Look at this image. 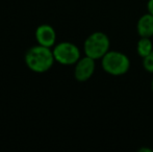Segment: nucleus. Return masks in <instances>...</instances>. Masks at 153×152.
<instances>
[{"mask_svg":"<svg viewBox=\"0 0 153 152\" xmlns=\"http://www.w3.org/2000/svg\"><path fill=\"white\" fill-rule=\"evenodd\" d=\"M55 62L53 51L49 47L36 45L28 49L25 54V64L36 73H45L49 71Z\"/></svg>","mask_w":153,"mask_h":152,"instance_id":"f257e3e1","label":"nucleus"},{"mask_svg":"<svg viewBox=\"0 0 153 152\" xmlns=\"http://www.w3.org/2000/svg\"><path fill=\"white\" fill-rule=\"evenodd\" d=\"M102 69L113 76H121L126 74L130 69V59L121 51L109 50L101 59Z\"/></svg>","mask_w":153,"mask_h":152,"instance_id":"f03ea898","label":"nucleus"},{"mask_svg":"<svg viewBox=\"0 0 153 152\" xmlns=\"http://www.w3.org/2000/svg\"><path fill=\"white\" fill-rule=\"evenodd\" d=\"M111 48V40L102 31H95L91 33L83 43V51L87 56L93 59H101Z\"/></svg>","mask_w":153,"mask_h":152,"instance_id":"7ed1b4c3","label":"nucleus"},{"mask_svg":"<svg viewBox=\"0 0 153 152\" xmlns=\"http://www.w3.org/2000/svg\"><path fill=\"white\" fill-rule=\"evenodd\" d=\"M52 51L55 62L61 65H75L80 59V50L76 45L71 42L59 43L55 45Z\"/></svg>","mask_w":153,"mask_h":152,"instance_id":"20e7f679","label":"nucleus"},{"mask_svg":"<svg viewBox=\"0 0 153 152\" xmlns=\"http://www.w3.org/2000/svg\"><path fill=\"white\" fill-rule=\"evenodd\" d=\"M95 68H96L95 59H93L90 56H87V55L85 57H80L79 61L75 64V79L77 81H80V82L88 81L93 76V74H94Z\"/></svg>","mask_w":153,"mask_h":152,"instance_id":"39448f33","label":"nucleus"},{"mask_svg":"<svg viewBox=\"0 0 153 152\" xmlns=\"http://www.w3.org/2000/svg\"><path fill=\"white\" fill-rule=\"evenodd\" d=\"M36 40L39 45L45 47H53L56 42V33L51 25L42 24L36 29Z\"/></svg>","mask_w":153,"mask_h":152,"instance_id":"423d86ee","label":"nucleus"},{"mask_svg":"<svg viewBox=\"0 0 153 152\" xmlns=\"http://www.w3.org/2000/svg\"><path fill=\"white\" fill-rule=\"evenodd\" d=\"M137 31L140 38H153V15L147 13L137 20Z\"/></svg>","mask_w":153,"mask_h":152,"instance_id":"0eeeda50","label":"nucleus"},{"mask_svg":"<svg viewBox=\"0 0 153 152\" xmlns=\"http://www.w3.org/2000/svg\"><path fill=\"white\" fill-rule=\"evenodd\" d=\"M153 50V41L151 38H140L137 44V52L142 59L147 56Z\"/></svg>","mask_w":153,"mask_h":152,"instance_id":"6e6552de","label":"nucleus"},{"mask_svg":"<svg viewBox=\"0 0 153 152\" xmlns=\"http://www.w3.org/2000/svg\"><path fill=\"white\" fill-rule=\"evenodd\" d=\"M143 67L149 73H153V50L143 59Z\"/></svg>","mask_w":153,"mask_h":152,"instance_id":"1a4fd4ad","label":"nucleus"},{"mask_svg":"<svg viewBox=\"0 0 153 152\" xmlns=\"http://www.w3.org/2000/svg\"><path fill=\"white\" fill-rule=\"evenodd\" d=\"M147 10H148V13L153 15V0H149V1L147 2Z\"/></svg>","mask_w":153,"mask_h":152,"instance_id":"9d476101","label":"nucleus"},{"mask_svg":"<svg viewBox=\"0 0 153 152\" xmlns=\"http://www.w3.org/2000/svg\"><path fill=\"white\" fill-rule=\"evenodd\" d=\"M144 151H147V152H153L152 149H148V148H142L140 149L139 152H144Z\"/></svg>","mask_w":153,"mask_h":152,"instance_id":"9b49d317","label":"nucleus"},{"mask_svg":"<svg viewBox=\"0 0 153 152\" xmlns=\"http://www.w3.org/2000/svg\"><path fill=\"white\" fill-rule=\"evenodd\" d=\"M151 90H152V93H153V78H152V81H151Z\"/></svg>","mask_w":153,"mask_h":152,"instance_id":"f8f14e48","label":"nucleus"}]
</instances>
